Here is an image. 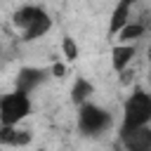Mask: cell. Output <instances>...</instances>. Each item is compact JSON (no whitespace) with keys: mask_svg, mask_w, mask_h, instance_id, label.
Masks as SVG:
<instances>
[{"mask_svg":"<svg viewBox=\"0 0 151 151\" xmlns=\"http://www.w3.org/2000/svg\"><path fill=\"white\" fill-rule=\"evenodd\" d=\"M151 123V94L144 90H134L125 106H123V125H120V134L132 132L137 127H146Z\"/></svg>","mask_w":151,"mask_h":151,"instance_id":"6da1fadb","label":"cell"},{"mask_svg":"<svg viewBox=\"0 0 151 151\" xmlns=\"http://www.w3.org/2000/svg\"><path fill=\"white\" fill-rule=\"evenodd\" d=\"M31 111V99L26 92H9L0 99V125H17L19 120H24Z\"/></svg>","mask_w":151,"mask_h":151,"instance_id":"7a4b0ae2","label":"cell"},{"mask_svg":"<svg viewBox=\"0 0 151 151\" xmlns=\"http://www.w3.org/2000/svg\"><path fill=\"white\" fill-rule=\"evenodd\" d=\"M111 125V113L101 106H94V104H83L80 111H78V127L83 134L87 137H94V134H101L106 127Z\"/></svg>","mask_w":151,"mask_h":151,"instance_id":"3957f363","label":"cell"},{"mask_svg":"<svg viewBox=\"0 0 151 151\" xmlns=\"http://www.w3.org/2000/svg\"><path fill=\"white\" fill-rule=\"evenodd\" d=\"M45 71L42 68H33V66H26V68H21L19 73H17V78H14V85H17V90L19 92H26V94H31L42 80H45Z\"/></svg>","mask_w":151,"mask_h":151,"instance_id":"277c9868","label":"cell"},{"mask_svg":"<svg viewBox=\"0 0 151 151\" xmlns=\"http://www.w3.org/2000/svg\"><path fill=\"white\" fill-rule=\"evenodd\" d=\"M125 151H151V127H137L132 132L120 134Z\"/></svg>","mask_w":151,"mask_h":151,"instance_id":"5b68a950","label":"cell"},{"mask_svg":"<svg viewBox=\"0 0 151 151\" xmlns=\"http://www.w3.org/2000/svg\"><path fill=\"white\" fill-rule=\"evenodd\" d=\"M130 0H120L118 5H116V9H113V14H111V21H109V33L113 35V33H120L127 24H130Z\"/></svg>","mask_w":151,"mask_h":151,"instance_id":"8992f818","label":"cell"},{"mask_svg":"<svg viewBox=\"0 0 151 151\" xmlns=\"http://www.w3.org/2000/svg\"><path fill=\"white\" fill-rule=\"evenodd\" d=\"M50 28H52V19H50V17H47V12L42 9V12L35 17V21H33V24L24 31V40H26V42H33V40L42 38Z\"/></svg>","mask_w":151,"mask_h":151,"instance_id":"52a82bcc","label":"cell"},{"mask_svg":"<svg viewBox=\"0 0 151 151\" xmlns=\"http://www.w3.org/2000/svg\"><path fill=\"white\" fill-rule=\"evenodd\" d=\"M134 59V45H116L111 52V64L116 71H125L130 66V61Z\"/></svg>","mask_w":151,"mask_h":151,"instance_id":"ba28073f","label":"cell"},{"mask_svg":"<svg viewBox=\"0 0 151 151\" xmlns=\"http://www.w3.org/2000/svg\"><path fill=\"white\" fill-rule=\"evenodd\" d=\"M40 12H42V9H40V7H35V5H24V7H19V9L12 14V24H14L17 28L26 31V28L35 21V17H38Z\"/></svg>","mask_w":151,"mask_h":151,"instance_id":"9c48e42d","label":"cell"},{"mask_svg":"<svg viewBox=\"0 0 151 151\" xmlns=\"http://www.w3.org/2000/svg\"><path fill=\"white\" fill-rule=\"evenodd\" d=\"M90 94H94V85H92L87 78H76V83H73V87H71V101L83 106Z\"/></svg>","mask_w":151,"mask_h":151,"instance_id":"30bf717a","label":"cell"},{"mask_svg":"<svg viewBox=\"0 0 151 151\" xmlns=\"http://www.w3.org/2000/svg\"><path fill=\"white\" fill-rule=\"evenodd\" d=\"M144 35V26L142 24H134V21H130L120 33H118V40L123 42V45H132L137 38H142Z\"/></svg>","mask_w":151,"mask_h":151,"instance_id":"8fae6325","label":"cell"},{"mask_svg":"<svg viewBox=\"0 0 151 151\" xmlns=\"http://www.w3.org/2000/svg\"><path fill=\"white\" fill-rule=\"evenodd\" d=\"M61 52H64L66 61H76V59H78V54H80V50H78L76 40H73L71 35H64V38H61Z\"/></svg>","mask_w":151,"mask_h":151,"instance_id":"7c38bea8","label":"cell"},{"mask_svg":"<svg viewBox=\"0 0 151 151\" xmlns=\"http://www.w3.org/2000/svg\"><path fill=\"white\" fill-rule=\"evenodd\" d=\"M14 134H17V127L14 125H0V144L12 146L14 144Z\"/></svg>","mask_w":151,"mask_h":151,"instance_id":"4fadbf2b","label":"cell"},{"mask_svg":"<svg viewBox=\"0 0 151 151\" xmlns=\"http://www.w3.org/2000/svg\"><path fill=\"white\" fill-rule=\"evenodd\" d=\"M26 144H31V132L28 130H17L12 146H26Z\"/></svg>","mask_w":151,"mask_h":151,"instance_id":"5bb4252c","label":"cell"},{"mask_svg":"<svg viewBox=\"0 0 151 151\" xmlns=\"http://www.w3.org/2000/svg\"><path fill=\"white\" fill-rule=\"evenodd\" d=\"M52 76H57V78H64V76H66V66L57 61V64L52 66Z\"/></svg>","mask_w":151,"mask_h":151,"instance_id":"9a60e30c","label":"cell"},{"mask_svg":"<svg viewBox=\"0 0 151 151\" xmlns=\"http://www.w3.org/2000/svg\"><path fill=\"white\" fill-rule=\"evenodd\" d=\"M146 54H149V66H151V45H149V52Z\"/></svg>","mask_w":151,"mask_h":151,"instance_id":"2e32d148","label":"cell"},{"mask_svg":"<svg viewBox=\"0 0 151 151\" xmlns=\"http://www.w3.org/2000/svg\"><path fill=\"white\" fill-rule=\"evenodd\" d=\"M38 151H45V149H38Z\"/></svg>","mask_w":151,"mask_h":151,"instance_id":"e0dca14e","label":"cell"},{"mask_svg":"<svg viewBox=\"0 0 151 151\" xmlns=\"http://www.w3.org/2000/svg\"><path fill=\"white\" fill-rule=\"evenodd\" d=\"M130 2H134V0H130Z\"/></svg>","mask_w":151,"mask_h":151,"instance_id":"ac0fdd59","label":"cell"}]
</instances>
